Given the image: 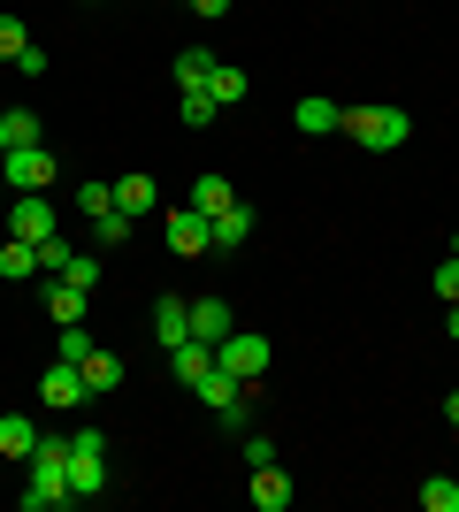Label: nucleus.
Listing matches in <instances>:
<instances>
[{"instance_id": "obj_31", "label": "nucleus", "mask_w": 459, "mask_h": 512, "mask_svg": "<svg viewBox=\"0 0 459 512\" xmlns=\"http://www.w3.org/2000/svg\"><path fill=\"white\" fill-rule=\"evenodd\" d=\"M23 46H31V31H23V23H16V16H0V62H16Z\"/></svg>"}, {"instance_id": "obj_17", "label": "nucleus", "mask_w": 459, "mask_h": 512, "mask_svg": "<svg viewBox=\"0 0 459 512\" xmlns=\"http://www.w3.org/2000/svg\"><path fill=\"white\" fill-rule=\"evenodd\" d=\"M192 337L199 344H222V337H230V299H192Z\"/></svg>"}, {"instance_id": "obj_30", "label": "nucleus", "mask_w": 459, "mask_h": 512, "mask_svg": "<svg viewBox=\"0 0 459 512\" xmlns=\"http://www.w3.org/2000/svg\"><path fill=\"white\" fill-rule=\"evenodd\" d=\"M429 283H437V299H444V306H459V253H444Z\"/></svg>"}, {"instance_id": "obj_34", "label": "nucleus", "mask_w": 459, "mask_h": 512, "mask_svg": "<svg viewBox=\"0 0 459 512\" xmlns=\"http://www.w3.org/2000/svg\"><path fill=\"white\" fill-rule=\"evenodd\" d=\"M16 77H46V46H23V54H16Z\"/></svg>"}, {"instance_id": "obj_35", "label": "nucleus", "mask_w": 459, "mask_h": 512, "mask_svg": "<svg viewBox=\"0 0 459 512\" xmlns=\"http://www.w3.org/2000/svg\"><path fill=\"white\" fill-rule=\"evenodd\" d=\"M192 16H207V23H222V16H230V0H192Z\"/></svg>"}, {"instance_id": "obj_13", "label": "nucleus", "mask_w": 459, "mask_h": 512, "mask_svg": "<svg viewBox=\"0 0 459 512\" xmlns=\"http://www.w3.org/2000/svg\"><path fill=\"white\" fill-rule=\"evenodd\" d=\"M16 146H46L39 107H8V115H0V153H16Z\"/></svg>"}, {"instance_id": "obj_21", "label": "nucleus", "mask_w": 459, "mask_h": 512, "mask_svg": "<svg viewBox=\"0 0 459 512\" xmlns=\"http://www.w3.org/2000/svg\"><path fill=\"white\" fill-rule=\"evenodd\" d=\"M31 276H39V245L8 237V245H0V283H31Z\"/></svg>"}, {"instance_id": "obj_16", "label": "nucleus", "mask_w": 459, "mask_h": 512, "mask_svg": "<svg viewBox=\"0 0 459 512\" xmlns=\"http://www.w3.org/2000/svg\"><path fill=\"white\" fill-rule=\"evenodd\" d=\"M245 497H253L261 512H284L291 505V474L284 467H253V490H245Z\"/></svg>"}, {"instance_id": "obj_8", "label": "nucleus", "mask_w": 459, "mask_h": 512, "mask_svg": "<svg viewBox=\"0 0 459 512\" xmlns=\"http://www.w3.org/2000/svg\"><path fill=\"white\" fill-rule=\"evenodd\" d=\"M169 253H215V222H207V214L199 207H169Z\"/></svg>"}, {"instance_id": "obj_11", "label": "nucleus", "mask_w": 459, "mask_h": 512, "mask_svg": "<svg viewBox=\"0 0 459 512\" xmlns=\"http://www.w3.org/2000/svg\"><path fill=\"white\" fill-rule=\"evenodd\" d=\"M115 207L131 214V222H146V214L161 207V184H153L146 169H131V176H115Z\"/></svg>"}, {"instance_id": "obj_23", "label": "nucleus", "mask_w": 459, "mask_h": 512, "mask_svg": "<svg viewBox=\"0 0 459 512\" xmlns=\"http://www.w3.org/2000/svg\"><path fill=\"white\" fill-rule=\"evenodd\" d=\"M192 207L207 214V222H215L222 207H238V192H230V176H199V184H192Z\"/></svg>"}, {"instance_id": "obj_33", "label": "nucleus", "mask_w": 459, "mask_h": 512, "mask_svg": "<svg viewBox=\"0 0 459 512\" xmlns=\"http://www.w3.org/2000/svg\"><path fill=\"white\" fill-rule=\"evenodd\" d=\"M39 268H46V276H62V268H69V245H62V237H46V245H39Z\"/></svg>"}, {"instance_id": "obj_12", "label": "nucleus", "mask_w": 459, "mask_h": 512, "mask_svg": "<svg viewBox=\"0 0 459 512\" xmlns=\"http://www.w3.org/2000/svg\"><path fill=\"white\" fill-rule=\"evenodd\" d=\"M153 337H161V352L192 337V299H153Z\"/></svg>"}, {"instance_id": "obj_22", "label": "nucleus", "mask_w": 459, "mask_h": 512, "mask_svg": "<svg viewBox=\"0 0 459 512\" xmlns=\"http://www.w3.org/2000/svg\"><path fill=\"white\" fill-rule=\"evenodd\" d=\"M207 92H215V107H238L245 92H253V77H245L238 62H215V77H207Z\"/></svg>"}, {"instance_id": "obj_20", "label": "nucleus", "mask_w": 459, "mask_h": 512, "mask_svg": "<svg viewBox=\"0 0 459 512\" xmlns=\"http://www.w3.org/2000/svg\"><path fill=\"white\" fill-rule=\"evenodd\" d=\"M245 237H253V207L238 199V207H222V214H215V253H238Z\"/></svg>"}, {"instance_id": "obj_32", "label": "nucleus", "mask_w": 459, "mask_h": 512, "mask_svg": "<svg viewBox=\"0 0 459 512\" xmlns=\"http://www.w3.org/2000/svg\"><path fill=\"white\" fill-rule=\"evenodd\" d=\"M62 276H69V283H85V291H92V283H100V260H92V253H69V268H62Z\"/></svg>"}, {"instance_id": "obj_9", "label": "nucleus", "mask_w": 459, "mask_h": 512, "mask_svg": "<svg viewBox=\"0 0 459 512\" xmlns=\"http://www.w3.org/2000/svg\"><path fill=\"white\" fill-rule=\"evenodd\" d=\"M337 123H345V107H337V100H322V92H306V100L291 107V130H299V138H329Z\"/></svg>"}, {"instance_id": "obj_38", "label": "nucleus", "mask_w": 459, "mask_h": 512, "mask_svg": "<svg viewBox=\"0 0 459 512\" xmlns=\"http://www.w3.org/2000/svg\"><path fill=\"white\" fill-rule=\"evenodd\" d=\"M452 253H459V230H452Z\"/></svg>"}, {"instance_id": "obj_1", "label": "nucleus", "mask_w": 459, "mask_h": 512, "mask_svg": "<svg viewBox=\"0 0 459 512\" xmlns=\"http://www.w3.org/2000/svg\"><path fill=\"white\" fill-rule=\"evenodd\" d=\"M23 467H31V482H23V497H16L23 512H62V505H77V497H69V436H39Z\"/></svg>"}, {"instance_id": "obj_18", "label": "nucleus", "mask_w": 459, "mask_h": 512, "mask_svg": "<svg viewBox=\"0 0 459 512\" xmlns=\"http://www.w3.org/2000/svg\"><path fill=\"white\" fill-rule=\"evenodd\" d=\"M215 62H222V54H207V46H184V54H176V92H207Z\"/></svg>"}, {"instance_id": "obj_15", "label": "nucleus", "mask_w": 459, "mask_h": 512, "mask_svg": "<svg viewBox=\"0 0 459 512\" xmlns=\"http://www.w3.org/2000/svg\"><path fill=\"white\" fill-rule=\"evenodd\" d=\"M207 367H215V344H199V337H184V344L169 352V375H176L184 390H192L199 375H207Z\"/></svg>"}, {"instance_id": "obj_3", "label": "nucleus", "mask_w": 459, "mask_h": 512, "mask_svg": "<svg viewBox=\"0 0 459 512\" xmlns=\"http://www.w3.org/2000/svg\"><path fill=\"white\" fill-rule=\"evenodd\" d=\"M69 497L77 505L108 497V436L100 428H69Z\"/></svg>"}, {"instance_id": "obj_4", "label": "nucleus", "mask_w": 459, "mask_h": 512, "mask_svg": "<svg viewBox=\"0 0 459 512\" xmlns=\"http://www.w3.org/2000/svg\"><path fill=\"white\" fill-rule=\"evenodd\" d=\"M268 360H276V344H268L261 329H230V337L215 344V367H230L238 383H261V375H268Z\"/></svg>"}, {"instance_id": "obj_10", "label": "nucleus", "mask_w": 459, "mask_h": 512, "mask_svg": "<svg viewBox=\"0 0 459 512\" xmlns=\"http://www.w3.org/2000/svg\"><path fill=\"white\" fill-rule=\"evenodd\" d=\"M46 314H54V329H62V321H85L92 291H85V283H69V276H46Z\"/></svg>"}, {"instance_id": "obj_28", "label": "nucleus", "mask_w": 459, "mask_h": 512, "mask_svg": "<svg viewBox=\"0 0 459 512\" xmlns=\"http://www.w3.org/2000/svg\"><path fill=\"white\" fill-rule=\"evenodd\" d=\"M108 207H115V184H77V214H92V222H100Z\"/></svg>"}, {"instance_id": "obj_19", "label": "nucleus", "mask_w": 459, "mask_h": 512, "mask_svg": "<svg viewBox=\"0 0 459 512\" xmlns=\"http://www.w3.org/2000/svg\"><path fill=\"white\" fill-rule=\"evenodd\" d=\"M39 436H46V428L31 421V413H0V451H8V459H31Z\"/></svg>"}, {"instance_id": "obj_37", "label": "nucleus", "mask_w": 459, "mask_h": 512, "mask_svg": "<svg viewBox=\"0 0 459 512\" xmlns=\"http://www.w3.org/2000/svg\"><path fill=\"white\" fill-rule=\"evenodd\" d=\"M444 329H452V344H459V306H452V314H444Z\"/></svg>"}, {"instance_id": "obj_5", "label": "nucleus", "mask_w": 459, "mask_h": 512, "mask_svg": "<svg viewBox=\"0 0 459 512\" xmlns=\"http://www.w3.org/2000/svg\"><path fill=\"white\" fill-rule=\"evenodd\" d=\"M0 222H8V237H23V245H46V237H62V222H54V199H46V192H16Z\"/></svg>"}, {"instance_id": "obj_36", "label": "nucleus", "mask_w": 459, "mask_h": 512, "mask_svg": "<svg viewBox=\"0 0 459 512\" xmlns=\"http://www.w3.org/2000/svg\"><path fill=\"white\" fill-rule=\"evenodd\" d=\"M444 421H452V428H459V390H452V398H444Z\"/></svg>"}, {"instance_id": "obj_24", "label": "nucleus", "mask_w": 459, "mask_h": 512, "mask_svg": "<svg viewBox=\"0 0 459 512\" xmlns=\"http://www.w3.org/2000/svg\"><path fill=\"white\" fill-rule=\"evenodd\" d=\"M85 352H92V329H85V321H62V329H54V360H69V367H77Z\"/></svg>"}, {"instance_id": "obj_6", "label": "nucleus", "mask_w": 459, "mask_h": 512, "mask_svg": "<svg viewBox=\"0 0 459 512\" xmlns=\"http://www.w3.org/2000/svg\"><path fill=\"white\" fill-rule=\"evenodd\" d=\"M54 176H62V161H54L46 146H16V153H0V184H8V192H46Z\"/></svg>"}, {"instance_id": "obj_29", "label": "nucleus", "mask_w": 459, "mask_h": 512, "mask_svg": "<svg viewBox=\"0 0 459 512\" xmlns=\"http://www.w3.org/2000/svg\"><path fill=\"white\" fill-rule=\"evenodd\" d=\"M245 467H276V436H261V428H245Z\"/></svg>"}, {"instance_id": "obj_25", "label": "nucleus", "mask_w": 459, "mask_h": 512, "mask_svg": "<svg viewBox=\"0 0 459 512\" xmlns=\"http://www.w3.org/2000/svg\"><path fill=\"white\" fill-rule=\"evenodd\" d=\"M131 237H138V222H131L123 207H108L100 222H92V245H131Z\"/></svg>"}, {"instance_id": "obj_26", "label": "nucleus", "mask_w": 459, "mask_h": 512, "mask_svg": "<svg viewBox=\"0 0 459 512\" xmlns=\"http://www.w3.org/2000/svg\"><path fill=\"white\" fill-rule=\"evenodd\" d=\"M421 505L429 512H459V482L452 474H429V482H421Z\"/></svg>"}, {"instance_id": "obj_27", "label": "nucleus", "mask_w": 459, "mask_h": 512, "mask_svg": "<svg viewBox=\"0 0 459 512\" xmlns=\"http://www.w3.org/2000/svg\"><path fill=\"white\" fill-rule=\"evenodd\" d=\"M176 115L207 130V123H215V115H222V107H215V92H184V100H176Z\"/></svg>"}, {"instance_id": "obj_39", "label": "nucleus", "mask_w": 459, "mask_h": 512, "mask_svg": "<svg viewBox=\"0 0 459 512\" xmlns=\"http://www.w3.org/2000/svg\"><path fill=\"white\" fill-rule=\"evenodd\" d=\"M0 230H8V222H0Z\"/></svg>"}, {"instance_id": "obj_14", "label": "nucleus", "mask_w": 459, "mask_h": 512, "mask_svg": "<svg viewBox=\"0 0 459 512\" xmlns=\"http://www.w3.org/2000/svg\"><path fill=\"white\" fill-rule=\"evenodd\" d=\"M77 375H85V390H92V398H108V390L123 383V360H115L108 344H92L85 360H77Z\"/></svg>"}, {"instance_id": "obj_7", "label": "nucleus", "mask_w": 459, "mask_h": 512, "mask_svg": "<svg viewBox=\"0 0 459 512\" xmlns=\"http://www.w3.org/2000/svg\"><path fill=\"white\" fill-rule=\"evenodd\" d=\"M39 398H46V413H77V406L92 398V390H85V375H77L69 360H46V375H39Z\"/></svg>"}, {"instance_id": "obj_2", "label": "nucleus", "mask_w": 459, "mask_h": 512, "mask_svg": "<svg viewBox=\"0 0 459 512\" xmlns=\"http://www.w3.org/2000/svg\"><path fill=\"white\" fill-rule=\"evenodd\" d=\"M360 153H398L406 138H414V115L391 100H368V107H345V123H337Z\"/></svg>"}]
</instances>
